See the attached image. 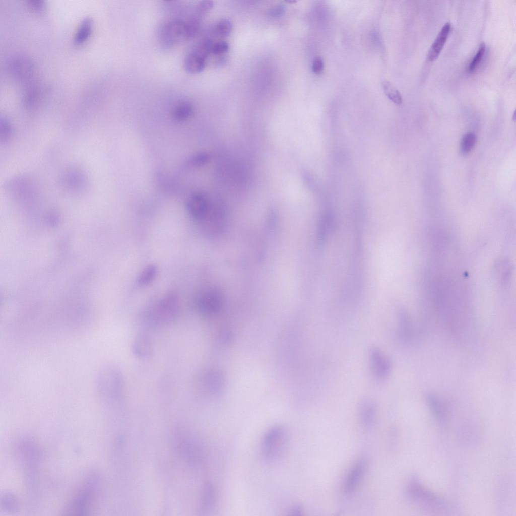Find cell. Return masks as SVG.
Instances as JSON below:
<instances>
[{
  "label": "cell",
  "instance_id": "1",
  "mask_svg": "<svg viewBox=\"0 0 516 516\" xmlns=\"http://www.w3.org/2000/svg\"><path fill=\"white\" fill-rule=\"evenodd\" d=\"M179 312V302L177 296L174 294H168L143 312L140 318L141 324L146 328L168 325L176 319Z\"/></svg>",
  "mask_w": 516,
  "mask_h": 516
},
{
  "label": "cell",
  "instance_id": "2",
  "mask_svg": "<svg viewBox=\"0 0 516 516\" xmlns=\"http://www.w3.org/2000/svg\"><path fill=\"white\" fill-rule=\"evenodd\" d=\"M96 390L102 398L114 400L120 397L124 389V380L120 370L114 365H107L98 373Z\"/></svg>",
  "mask_w": 516,
  "mask_h": 516
},
{
  "label": "cell",
  "instance_id": "3",
  "mask_svg": "<svg viewBox=\"0 0 516 516\" xmlns=\"http://www.w3.org/2000/svg\"><path fill=\"white\" fill-rule=\"evenodd\" d=\"M288 442V433L282 426H276L270 429L264 436L261 443L263 458L269 462L280 460L287 450Z\"/></svg>",
  "mask_w": 516,
  "mask_h": 516
},
{
  "label": "cell",
  "instance_id": "4",
  "mask_svg": "<svg viewBox=\"0 0 516 516\" xmlns=\"http://www.w3.org/2000/svg\"><path fill=\"white\" fill-rule=\"evenodd\" d=\"M407 492L410 498L423 508L436 511L445 507L443 499L424 488L416 477H413L409 481Z\"/></svg>",
  "mask_w": 516,
  "mask_h": 516
},
{
  "label": "cell",
  "instance_id": "5",
  "mask_svg": "<svg viewBox=\"0 0 516 516\" xmlns=\"http://www.w3.org/2000/svg\"><path fill=\"white\" fill-rule=\"evenodd\" d=\"M189 39L186 22L172 19L165 23L159 32V41L164 48H171Z\"/></svg>",
  "mask_w": 516,
  "mask_h": 516
},
{
  "label": "cell",
  "instance_id": "6",
  "mask_svg": "<svg viewBox=\"0 0 516 516\" xmlns=\"http://www.w3.org/2000/svg\"><path fill=\"white\" fill-rule=\"evenodd\" d=\"M59 180L61 186L73 194H80L84 191L88 183L87 177L84 171L74 167L65 169L61 173Z\"/></svg>",
  "mask_w": 516,
  "mask_h": 516
},
{
  "label": "cell",
  "instance_id": "7",
  "mask_svg": "<svg viewBox=\"0 0 516 516\" xmlns=\"http://www.w3.org/2000/svg\"><path fill=\"white\" fill-rule=\"evenodd\" d=\"M221 295L219 291L209 288L203 291L198 296L196 308L201 315L209 316L214 314L220 307Z\"/></svg>",
  "mask_w": 516,
  "mask_h": 516
},
{
  "label": "cell",
  "instance_id": "8",
  "mask_svg": "<svg viewBox=\"0 0 516 516\" xmlns=\"http://www.w3.org/2000/svg\"><path fill=\"white\" fill-rule=\"evenodd\" d=\"M9 72L17 79L28 81L33 76L34 64L28 57L17 55L10 58L7 63Z\"/></svg>",
  "mask_w": 516,
  "mask_h": 516
},
{
  "label": "cell",
  "instance_id": "9",
  "mask_svg": "<svg viewBox=\"0 0 516 516\" xmlns=\"http://www.w3.org/2000/svg\"><path fill=\"white\" fill-rule=\"evenodd\" d=\"M369 357L374 376L379 380L385 379L391 369V363L388 356L380 348L373 346L369 350Z\"/></svg>",
  "mask_w": 516,
  "mask_h": 516
},
{
  "label": "cell",
  "instance_id": "10",
  "mask_svg": "<svg viewBox=\"0 0 516 516\" xmlns=\"http://www.w3.org/2000/svg\"><path fill=\"white\" fill-rule=\"evenodd\" d=\"M131 349L134 355L139 359H145L150 357L153 350L150 336L146 332H140L134 339Z\"/></svg>",
  "mask_w": 516,
  "mask_h": 516
},
{
  "label": "cell",
  "instance_id": "11",
  "mask_svg": "<svg viewBox=\"0 0 516 516\" xmlns=\"http://www.w3.org/2000/svg\"><path fill=\"white\" fill-rule=\"evenodd\" d=\"M187 209L191 216L203 220L210 212V206L207 198L200 194L192 195L187 203Z\"/></svg>",
  "mask_w": 516,
  "mask_h": 516
},
{
  "label": "cell",
  "instance_id": "12",
  "mask_svg": "<svg viewBox=\"0 0 516 516\" xmlns=\"http://www.w3.org/2000/svg\"><path fill=\"white\" fill-rule=\"evenodd\" d=\"M366 467V461L363 458L358 460L353 465L345 481L344 488L346 493H351L356 489L362 478Z\"/></svg>",
  "mask_w": 516,
  "mask_h": 516
},
{
  "label": "cell",
  "instance_id": "13",
  "mask_svg": "<svg viewBox=\"0 0 516 516\" xmlns=\"http://www.w3.org/2000/svg\"><path fill=\"white\" fill-rule=\"evenodd\" d=\"M450 28L451 25L449 22L446 23L442 27L429 50L427 54L429 61H433L438 57L446 41Z\"/></svg>",
  "mask_w": 516,
  "mask_h": 516
},
{
  "label": "cell",
  "instance_id": "14",
  "mask_svg": "<svg viewBox=\"0 0 516 516\" xmlns=\"http://www.w3.org/2000/svg\"><path fill=\"white\" fill-rule=\"evenodd\" d=\"M376 406L372 401L362 402L359 407V417L361 422L366 426H370L375 420L376 415Z\"/></svg>",
  "mask_w": 516,
  "mask_h": 516
},
{
  "label": "cell",
  "instance_id": "15",
  "mask_svg": "<svg viewBox=\"0 0 516 516\" xmlns=\"http://www.w3.org/2000/svg\"><path fill=\"white\" fill-rule=\"evenodd\" d=\"M93 28V21L91 18H84L79 24L74 38V43L80 45L84 43L90 36Z\"/></svg>",
  "mask_w": 516,
  "mask_h": 516
},
{
  "label": "cell",
  "instance_id": "16",
  "mask_svg": "<svg viewBox=\"0 0 516 516\" xmlns=\"http://www.w3.org/2000/svg\"><path fill=\"white\" fill-rule=\"evenodd\" d=\"M183 64L184 69L187 72L197 74L202 72L204 69L206 60L190 51L185 56Z\"/></svg>",
  "mask_w": 516,
  "mask_h": 516
},
{
  "label": "cell",
  "instance_id": "17",
  "mask_svg": "<svg viewBox=\"0 0 516 516\" xmlns=\"http://www.w3.org/2000/svg\"><path fill=\"white\" fill-rule=\"evenodd\" d=\"M398 335L400 339L408 342L412 336V324L409 316L404 312H400L398 319Z\"/></svg>",
  "mask_w": 516,
  "mask_h": 516
},
{
  "label": "cell",
  "instance_id": "18",
  "mask_svg": "<svg viewBox=\"0 0 516 516\" xmlns=\"http://www.w3.org/2000/svg\"><path fill=\"white\" fill-rule=\"evenodd\" d=\"M41 93L40 88L38 86L32 84L28 86L23 97L25 108L29 110L35 108L40 101Z\"/></svg>",
  "mask_w": 516,
  "mask_h": 516
},
{
  "label": "cell",
  "instance_id": "19",
  "mask_svg": "<svg viewBox=\"0 0 516 516\" xmlns=\"http://www.w3.org/2000/svg\"><path fill=\"white\" fill-rule=\"evenodd\" d=\"M216 493L214 487L210 484H207L204 487L202 499V508L206 511L213 509L216 503Z\"/></svg>",
  "mask_w": 516,
  "mask_h": 516
},
{
  "label": "cell",
  "instance_id": "20",
  "mask_svg": "<svg viewBox=\"0 0 516 516\" xmlns=\"http://www.w3.org/2000/svg\"><path fill=\"white\" fill-rule=\"evenodd\" d=\"M426 401L432 413L435 418L439 420H443L445 416V411L441 402L435 395L428 394Z\"/></svg>",
  "mask_w": 516,
  "mask_h": 516
},
{
  "label": "cell",
  "instance_id": "21",
  "mask_svg": "<svg viewBox=\"0 0 516 516\" xmlns=\"http://www.w3.org/2000/svg\"><path fill=\"white\" fill-rule=\"evenodd\" d=\"M213 45V42L210 39L205 38L199 41L191 51L206 60L211 53Z\"/></svg>",
  "mask_w": 516,
  "mask_h": 516
},
{
  "label": "cell",
  "instance_id": "22",
  "mask_svg": "<svg viewBox=\"0 0 516 516\" xmlns=\"http://www.w3.org/2000/svg\"><path fill=\"white\" fill-rule=\"evenodd\" d=\"M157 273V268L155 265H148L140 273L138 278V283L140 286L148 285L154 279Z\"/></svg>",
  "mask_w": 516,
  "mask_h": 516
},
{
  "label": "cell",
  "instance_id": "23",
  "mask_svg": "<svg viewBox=\"0 0 516 516\" xmlns=\"http://www.w3.org/2000/svg\"><path fill=\"white\" fill-rule=\"evenodd\" d=\"M381 84L384 93L387 97L393 102L401 104L402 102V97L395 87L387 80L383 81Z\"/></svg>",
  "mask_w": 516,
  "mask_h": 516
},
{
  "label": "cell",
  "instance_id": "24",
  "mask_svg": "<svg viewBox=\"0 0 516 516\" xmlns=\"http://www.w3.org/2000/svg\"><path fill=\"white\" fill-rule=\"evenodd\" d=\"M14 129L11 122L6 117L0 119V141L2 143L9 141L13 135Z\"/></svg>",
  "mask_w": 516,
  "mask_h": 516
},
{
  "label": "cell",
  "instance_id": "25",
  "mask_svg": "<svg viewBox=\"0 0 516 516\" xmlns=\"http://www.w3.org/2000/svg\"><path fill=\"white\" fill-rule=\"evenodd\" d=\"M192 113L193 108L191 104L183 102L175 107L173 111V116L176 120H183L190 117Z\"/></svg>",
  "mask_w": 516,
  "mask_h": 516
},
{
  "label": "cell",
  "instance_id": "26",
  "mask_svg": "<svg viewBox=\"0 0 516 516\" xmlns=\"http://www.w3.org/2000/svg\"><path fill=\"white\" fill-rule=\"evenodd\" d=\"M476 142L475 135L472 132L465 134L461 140L460 151L462 154L469 153L473 148Z\"/></svg>",
  "mask_w": 516,
  "mask_h": 516
},
{
  "label": "cell",
  "instance_id": "27",
  "mask_svg": "<svg viewBox=\"0 0 516 516\" xmlns=\"http://www.w3.org/2000/svg\"><path fill=\"white\" fill-rule=\"evenodd\" d=\"M485 44L484 42H481L479 46L477 53L475 54L468 67V71L470 72H474L479 66L485 52Z\"/></svg>",
  "mask_w": 516,
  "mask_h": 516
},
{
  "label": "cell",
  "instance_id": "28",
  "mask_svg": "<svg viewBox=\"0 0 516 516\" xmlns=\"http://www.w3.org/2000/svg\"><path fill=\"white\" fill-rule=\"evenodd\" d=\"M216 29L219 35L226 36L228 35L231 32L232 29V24L228 19H222L217 24Z\"/></svg>",
  "mask_w": 516,
  "mask_h": 516
},
{
  "label": "cell",
  "instance_id": "29",
  "mask_svg": "<svg viewBox=\"0 0 516 516\" xmlns=\"http://www.w3.org/2000/svg\"><path fill=\"white\" fill-rule=\"evenodd\" d=\"M213 2L211 1H203L200 2L196 7V16L200 17L204 13L209 11L213 7Z\"/></svg>",
  "mask_w": 516,
  "mask_h": 516
},
{
  "label": "cell",
  "instance_id": "30",
  "mask_svg": "<svg viewBox=\"0 0 516 516\" xmlns=\"http://www.w3.org/2000/svg\"><path fill=\"white\" fill-rule=\"evenodd\" d=\"M229 49V45L226 41H221L213 43L211 53L215 55H220L226 53Z\"/></svg>",
  "mask_w": 516,
  "mask_h": 516
},
{
  "label": "cell",
  "instance_id": "31",
  "mask_svg": "<svg viewBox=\"0 0 516 516\" xmlns=\"http://www.w3.org/2000/svg\"><path fill=\"white\" fill-rule=\"evenodd\" d=\"M324 63L322 58L320 56H316L312 62V70L315 74H320L324 70Z\"/></svg>",
  "mask_w": 516,
  "mask_h": 516
},
{
  "label": "cell",
  "instance_id": "32",
  "mask_svg": "<svg viewBox=\"0 0 516 516\" xmlns=\"http://www.w3.org/2000/svg\"><path fill=\"white\" fill-rule=\"evenodd\" d=\"M27 3L28 7L35 12H42L45 8V3L43 1L30 0Z\"/></svg>",
  "mask_w": 516,
  "mask_h": 516
},
{
  "label": "cell",
  "instance_id": "33",
  "mask_svg": "<svg viewBox=\"0 0 516 516\" xmlns=\"http://www.w3.org/2000/svg\"><path fill=\"white\" fill-rule=\"evenodd\" d=\"M285 8L284 6L282 5H279L269 9L268 12V14L269 16L273 17H277L281 16L284 13Z\"/></svg>",
  "mask_w": 516,
  "mask_h": 516
},
{
  "label": "cell",
  "instance_id": "34",
  "mask_svg": "<svg viewBox=\"0 0 516 516\" xmlns=\"http://www.w3.org/2000/svg\"><path fill=\"white\" fill-rule=\"evenodd\" d=\"M208 155L205 154H200L192 160V163L196 164H203L208 160Z\"/></svg>",
  "mask_w": 516,
  "mask_h": 516
}]
</instances>
